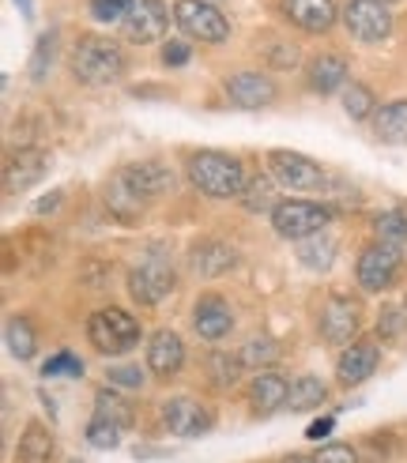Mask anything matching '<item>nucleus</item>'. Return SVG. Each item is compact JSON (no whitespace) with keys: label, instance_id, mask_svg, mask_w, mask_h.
I'll use <instances>...</instances> for the list:
<instances>
[{"label":"nucleus","instance_id":"nucleus-29","mask_svg":"<svg viewBox=\"0 0 407 463\" xmlns=\"http://www.w3.org/2000/svg\"><path fill=\"white\" fill-rule=\"evenodd\" d=\"M241 365L245 369H260V365H271V362H276L279 358V346L276 343H271L268 335H260V339H249L245 346H241Z\"/></svg>","mask_w":407,"mask_h":463},{"label":"nucleus","instance_id":"nucleus-18","mask_svg":"<svg viewBox=\"0 0 407 463\" xmlns=\"http://www.w3.org/2000/svg\"><path fill=\"white\" fill-rule=\"evenodd\" d=\"M279 5H283V15L294 23V27H302L309 34H325L336 23L332 0H279Z\"/></svg>","mask_w":407,"mask_h":463},{"label":"nucleus","instance_id":"nucleus-5","mask_svg":"<svg viewBox=\"0 0 407 463\" xmlns=\"http://www.w3.org/2000/svg\"><path fill=\"white\" fill-rule=\"evenodd\" d=\"M87 339L99 354H125L140 343V324L125 309H99L87 320Z\"/></svg>","mask_w":407,"mask_h":463},{"label":"nucleus","instance_id":"nucleus-20","mask_svg":"<svg viewBox=\"0 0 407 463\" xmlns=\"http://www.w3.org/2000/svg\"><path fill=\"white\" fill-rule=\"evenodd\" d=\"M287 396H290V388L279 373H260L253 384H249V407L257 414H271V411L287 407Z\"/></svg>","mask_w":407,"mask_h":463},{"label":"nucleus","instance_id":"nucleus-1","mask_svg":"<svg viewBox=\"0 0 407 463\" xmlns=\"http://www.w3.org/2000/svg\"><path fill=\"white\" fill-rule=\"evenodd\" d=\"M189 181L204 196H215V200H231L245 193V170L234 155H222V151H196L189 158Z\"/></svg>","mask_w":407,"mask_h":463},{"label":"nucleus","instance_id":"nucleus-25","mask_svg":"<svg viewBox=\"0 0 407 463\" xmlns=\"http://www.w3.org/2000/svg\"><path fill=\"white\" fill-rule=\"evenodd\" d=\"M298 260H302L306 268H313V271H328L332 260H336V241L325 238V234L306 238V241L298 245Z\"/></svg>","mask_w":407,"mask_h":463},{"label":"nucleus","instance_id":"nucleus-12","mask_svg":"<svg viewBox=\"0 0 407 463\" xmlns=\"http://www.w3.org/2000/svg\"><path fill=\"white\" fill-rule=\"evenodd\" d=\"M276 83H271L264 72H238L226 80V99H231V106L238 109H260V106H271L276 102Z\"/></svg>","mask_w":407,"mask_h":463},{"label":"nucleus","instance_id":"nucleus-16","mask_svg":"<svg viewBox=\"0 0 407 463\" xmlns=\"http://www.w3.org/2000/svg\"><path fill=\"white\" fill-rule=\"evenodd\" d=\"M193 328H196L200 339L219 343L222 335H231L234 313H231V306H226L222 298H215V294H212V298H200L196 309H193Z\"/></svg>","mask_w":407,"mask_h":463},{"label":"nucleus","instance_id":"nucleus-27","mask_svg":"<svg viewBox=\"0 0 407 463\" xmlns=\"http://www.w3.org/2000/svg\"><path fill=\"white\" fill-rule=\"evenodd\" d=\"M8 351L19 358V362H31L34 351H38V335L31 328V320H23V317H12L8 320Z\"/></svg>","mask_w":407,"mask_h":463},{"label":"nucleus","instance_id":"nucleus-31","mask_svg":"<svg viewBox=\"0 0 407 463\" xmlns=\"http://www.w3.org/2000/svg\"><path fill=\"white\" fill-rule=\"evenodd\" d=\"M377 241H389V245H400L403 249V241H407V215L403 212H384V215H377Z\"/></svg>","mask_w":407,"mask_h":463},{"label":"nucleus","instance_id":"nucleus-42","mask_svg":"<svg viewBox=\"0 0 407 463\" xmlns=\"http://www.w3.org/2000/svg\"><path fill=\"white\" fill-rule=\"evenodd\" d=\"M332 426H336L332 419H321V422H313V426L306 430V437H309V441H321V437H328V433H332Z\"/></svg>","mask_w":407,"mask_h":463},{"label":"nucleus","instance_id":"nucleus-33","mask_svg":"<svg viewBox=\"0 0 407 463\" xmlns=\"http://www.w3.org/2000/svg\"><path fill=\"white\" fill-rule=\"evenodd\" d=\"M241 358H231V354H212L208 358V373H212V381L219 384V388H231L234 381H238V373H241Z\"/></svg>","mask_w":407,"mask_h":463},{"label":"nucleus","instance_id":"nucleus-17","mask_svg":"<svg viewBox=\"0 0 407 463\" xmlns=\"http://www.w3.org/2000/svg\"><path fill=\"white\" fill-rule=\"evenodd\" d=\"M147 365H151V373L155 377H177L181 373V365H185V343H181L170 328L163 332H155L151 343H147Z\"/></svg>","mask_w":407,"mask_h":463},{"label":"nucleus","instance_id":"nucleus-3","mask_svg":"<svg viewBox=\"0 0 407 463\" xmlns=\"http://www.w3.org/2000/svg\"><path fill=\"white\" fill-rule=\"evenodd\" d=\"M328 219H332L328 207L313 203V200H279L271 207V226H276V234L287 241H306L313 234H321Z\"/></svg>","mask_w":407,"mask_h":463},{"label":"nucleus","instance_id":"nucleus-37","mask_svg":"<svg viewBox=\"0 0 407 463\" xmlns=\"http://www.w3.org/2000/svg\"><path fill=\"white\" fill-rule=\"evenodd\" d=\"M109 384H125V388H140L144 384V369L140 365H113L109 369Z\"/></svg>","mask_w":407,"mask_h":463},{"label":"nucleus","instance_id":"nucleus-24","mask_svg":"<svg viewBox=\"0 0 407 463\" xmlns=\"http://www.w3.org/2000/svg\"><path fill=\"white\" fill-rule=\"evenodd\" d=\"M50 452H53L50 430H45L42 422H31L27 430H23V437H19V459L23 463H45V459H50Z\"/></svg>","mask_w":407,"mask_h":463},{"label":"nucleus","instance_id":"nucleus-6","mask_svg":"<svg viewBox=\"0 0 407 463\" xmlns=\"http://www.w3.org/2000/svg\"><path fill=\"white\" fill-rule=\"evenodd\" d=\"M174 19L181 34H189L193 42H204V45H219L231 38V23L208 0H174Z\"/></svg>","mask_w":407,"mask_h":463},{"label":"nucleus","instance_id":"nucleus-40","mask_svg":"<svg viewBox=\"0 0 407 463\" xmlns=\"http://www.w3.org/2000/svg\"><path fill=\"white\" fill-rule=\"evenodd\" d=\"M189 57H193V50H189L185 42H166V45H163V61H166L170 68L189 64Z\"/></svg>","mask_w":407,"mask_h":463},{"label":"nucleus","instance_id":"nucleus-28","mask_svg":"<svg viewBox=\"0 0 407 463\" xmlns=\"http://www.w3.org/2000/svg\"><path fill=\"white\" fill-rule=\"evenodd\" d=\"M95 414H102V419H109V422H118L121 430L132 426V407H128V400L121 396V392H113V388H102L95 396Z\"/></svg>","mask_w":407,"mask_h":463},{"label":"nucleus","instance_id":"nucleus-4","mask_svg":"<svg viewBox=\"0 0 407 463\" xmlns=\"http://www.w3.org/2000/svg\"><path fill=\"white\" fill-rule=\"evenodd\" d=\"M174 287H177V275H174V264L163 249H151L128 275V294L140 306H158Z\"/></svg>","mask_w":407,"mask_h":463},{"label":"nucleus","instance_id":"nucleus-45","mask_svg":"<svg viewBox=\"0 0 407 463\" xmlns=\"http://www.w3.org/2000/svg\"><path fill=\"white\" fill-rule=\"evenodd\" d=\"M279 463H313V459H302V456H287V459H279Z\"/></svg>","mask_w":407,"mask_h":463},{"label":"nucleus","instance_id":"nucleus-32","mask_svg":"<svg viewBox=\"0 0 407 463\" xmlns=\"http://www.w3.org/2000/svg\"><path fill=\"white\" fill-rule=\"evenodd\" d=\"M87 441L95 445V449H118L121 426L109 422V419H102V414H95V419H90V426H87Z\"/></svg>","mask_w":407,"mask_h":463},{"label":"nucleus","instance_id":"nucleus-34","mask_svg":"<svg viewBox=\"0 0 407 463\" xmlns=\"http://www.w3.org/2000/svg\"><path fill=\"white\" fill-rule=\"evenodd\" d=\"M42 377H83V362L76 354L61 351V354H53L50 362L42 365Z\"/></svg>","mask_w":407,"mask_h":463},{"label":"nucleus","instance_id":"nucleus-21","mask_svg":"<svg viewBox=\"0 0 407 463\" xmlns=\"http://www.w3.org/2000/svg\"><path fill=\"white\" fill-rule=\"evenodd\" d=\"M347 80V61L339 53H321L309 61V87L317 90V95H332V90H339Z\"/></svg>","mask_w":407,"mask_h":463},{"label":"nucleus","instance_id":"nucleus-39","mask_svg":"<svg viewBox=\"0 0 407 463\" xmlns=\"http://www.w3.org/2000/svg\"><path fill=\"white\" fill-rule=\"evenodd\" d=\"M241 196H245V203L257 212V207H268V203H271V184H268L264 177H257L253 184H245V193H241ZM271 207H276V203H271Z\"/></svg>","mask_w":407,"mask_h":463},{"label":"nucleus","instance_id":"nucleus-46","mask_svg":"<svg viewBox=\"0 0 407 463\" xmlns=\"http://www.w3.org/2000/svg\"><path fill=\"white\" fill-rule=\"evenodd\" d=\"M381 5H396V0H381Z\"/></svg>","mask_w":407,"mask_h":463},{"label":"nucleus","instance_id":"nucleus-10","mask_svg":"<svg viewBox=\"0 0 407 463\" xmlns=\"http://www.w3.org/2000/svg\"><path fill=\"white\" fill-rule=\"evenodd\" d=\"M166 19H170V12L163 0H136L125 15V38L136 45H151L166 31Z\"/></svg>","mask_w":407,"mask_h":463},{"label":"nucleus","instance_id":"nucleus-22","mask_svg":"<svg viewBox=\"0 0 407 463\" xmlns=\"http://www.w3.org/2000/svg\"><path fill=\"white\" fill-rule=\"evenodd\" d=\"M234 264H238V252L226 241H200L193 249V268L200 275H208V279H215V275H222V271H231Z\"/></svg>","mask_w":407,"mask_h":463},{"label":"nucleus","instance_id":"nucleus-7","mask_svg":"<svg viewBox=\"0 0 407 463\" xmlns=\"http://www.w3.org/2000/svg\"><path fill=\"white\" fill-rule=\"evenodd\" d=\"M400 264H403V249L400 245L374 241L370 249H362V257H358V287L370 290V294H381L384 287L396 283Z\"/></svg>","mask_w":407,"mask_h":463},{"label":"nucleus","instance_id":"nucleus-30","mask_svg":"<svg viewBox=\"0 0 407 463\" xmlns=\"http://www.w3.org/2000/svg\"><path fill=\"white\" fill-rule=\"evenodd\" d=\"M344 109L351 113L355 121L374 118V90H370L366 83H351V87L344 90Z\"/></svg>","mask_w":407,"mask_h":463},{"label":"nucleus","instance_id":"nucleus-2","mask_svg":"<svg viewBox=\"0 0 407 463\" xmlns=\"http://www.w3.org/2000/svg\"><path fill=\"white\" fill-rule=\"evenodd\" d=\"M72 72L90 87L118 83L125 76V50L113 38H83L72 50Z\"/></svg>","mask_w":407,"mask_h":463},{"label":"nucleus","instance_id":"nucleus-15","mask_svg":"<svg viewBox=\"0 0 407 463\" xmlns=\"http://www.w3.org/2000/svg\"><path fill=\"white\" fill-rule=\"evenodd\" d=\"M321 335L332 346L355 343V335H358V306L347 302V298H332V302L325 306V313H321Z\"/></svg>","mask_w":407,"mask_h":463},{"label":"nucleus","instance_id":"nucleus-14","mask_svg":"<svg viewBox=\"0 0 407 463\" xmlns=\"http://www.w3.org/2000/svg\"><path fill=\"white\" fill-rule=\"evenodd\" d=\"M118 177H121L144 203H147V200H158L163 193H170V184H174V174L163 166V162H151V158H147V162H132V166H125Z\"/></svg>","mask_w":407,"mask_h":463},{"label":"nucleus","instance_id":"nucleus-43","mask_svg":"<svg viewBox=\"0 0 407 463\" xmlns=\"http://www.w3.org/2000/svg\"><path fill=\"white\" fill-rule=\"evenodd\" d=\"M57 203H61V196H50V200H42V203H38V212H42V215H50Z\"/></svg>","mask_w":407,"mask_h":463},{"label":"nucleus","instance_id":"nucleus-36","mask_svg":"<svg viewBox=\"0 0 407 463\" xmlns=\"http://www.w3.org/2000/svg\"><path fill=\"white\" fill-rule=\"evenodd\" d=\"M132 5L136 0H90V15L99 23H113V19H125Z\"/></svg>","mask_w":407,"mask_h":463},{"label":"nucleus","instance_id":"nucleus-9","mask_svg":"<svg viewBox=\"0 0 407 463\" xmlns=\"http://www.w3.org/2000/svg\"><path fill=\"white\" fill-rule=\"evenodd\" d=\"M268 166H271V177H276L279 184H287V189H298V193H317L325 189V170L317 166L313 158L298 155V151H271L268 155Z\"/></svg>","mask_w":407,"mask_h":463},{"label":"nucleus","instance_id":"nucleus-19","mask_svg":"<svg viewBox=\"0 0 407 463\" xmlns=\"http://www.w3.org/2000/svg\"><path fill=\"white\" fill-rule=\"evenodd\" d=\"M381 365V354L374 343H351L344 354H339V381L344 384H362L366 377H374V369Z\"/></svg>","mask_w":407,"mask_h":463},{"label":"nucleus","instance_id":"nucleus-11","mask_svg":"<svg viewBox=\"0 0 407 463\" xmlns=\"http://www.w3.org/2000/svg\"><path fill=\"white\" fill-rule=\"evenodd\" d=\"M163 422L177 437H200V433L212 430V411L204 407L200 400H193V396H174L163 407Z\"/></svg>","mask_w":407,"mask_h":463},{"label":"nucleus","instance_id":"nucleus-8","mask_svg":"<svg viewBox=\"0 0 407 463\" xmlns=\"http://www.w3.org/2000/svg\"><path fill=\"white\" fill-rule=\"evenodd\" d=\"M344 23L355 42H384L393 34V12L381 0H347L344 5Z\"/></svg>","mask_w":407,"mask_h":463},{"label":"nucleus","instance_id":"nucleus-38","mask_svg":"<svg viewBox=\"0 0 407 463\" xmlns=\"http://www.w3.org/2000/svg\"><path fill=\"white\" fill-rule=\"evenodd\" d=\"M313 463H358V452L351 445H325L313 456Z\"/></svg>","mask_w":407,"mask_h":463},{"label":"nucleus","instance_id":"nucleus-35","mask_svg":"<svg viewBox=\"0 0 407 463\" xmlns=\"http://www.w3.org/2000/svg\"><path fill=\"white\" fill-rule=\"evenodd\" d=\"M53 61V34H42L38 45H34V57H31V80L42 83L45 80V68Z\"/></svg>","mask_w":407,"mask_h":463},{"label":"nucleus","instance_id":"nucleus-23","mask_svg":"<svg viewBox=\"0 0 407 463\" xmlns=\"http://www.w3.org/2000/svg\"><path fill=\"white\" fill-rule=\"evenodd\" d=\"M374 132L381 144H407V102H389L374 113Z\"/></svg>","mask_w":407,"mask_h":463},{"label":"nucleus","instance_id":"nucleus-44","mask_svg":"<svg viewBox=\"0 0 407 463\" xmlns=\"http://www.w3.org/2000/svg\"><path fill=\"white\" fill-rule=\"evenodd\" d=\"M15 5H19V12H23V15H27V19L34 15V0H15Z\"/></svg>","mask_w":407,"mask_h":463},{"label":"nucleus","instance_id":"nucleus-13","mask_svg":"<svg viewBox=\"0 0 407 463\" xmlns=\"http://www.w3.org/2000/svg\"><path fill=\"white\" fill-rule=\"evenodd\" d=\"M45 170H50V158H45V151L19 147V151H12L5 158V189L8 193L31 189V184H38L45 177Z\"/></svg>","mask_w":407,"mask_h":463},{"label":"nucleus","instance_id":"nucleus-26","mask_svg":"<svg viewBox=\"0 0 407 463\" xmlns=\"http://www.w3.org/2000/svg\"><path fill=\"white\" fill-rule=\"evenodd\" d=\"M325 396H328V392H325V384L317 381V377H298V381L290 384L287 407H290L294 414H298V411H313V407H321V403H325Z\"/></svg>","mask_w":407,"mask_h":463},{"label":"nucleus","instance_id":"nucleus-41","mask_svg":"<svg viewBox=\"0 0 407 463\" xmlns=\"http://www.w3.org/2000/svg\"><path fill=\"white\" fill-rule=\"evenodd\" d=\"M377 332L389 335V339L400 335V332H403V313H400V309H389V313H384V320L377 324Z\"/></svg>","mask_w":407,"mask_h":463}]
</instances>
